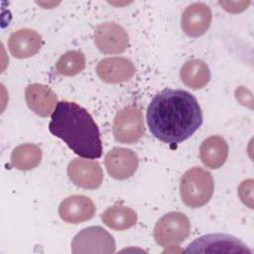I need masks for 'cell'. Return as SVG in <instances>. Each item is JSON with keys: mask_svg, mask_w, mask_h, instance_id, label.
<instances>
[{"mask_svg": "<svg viewBox=\"0 0 254 254\" xmlns=\"http://www.w3.org/2000/svg\"><path fill=\"white\" fill-rule=\"evenodd\" d=\"M202 114L196 98L183 89L165 88L155 95L147 109V124L155 138L179 144L201 125Z\"/></svg>", "mask_w": 254, "mask_h": 254, "instance_id": "cell-1", "label": "cell"}, {"mask_svg": "<svg viewBox=\"0 0 254 254\" xmlns=\"http://www.w3.org/2000/svg\"><path fill=\"white\" fill-rule=\"evenodd\" d=\"M49 130L82 158L96 159L102 155V143L96 123L87 110L75 102H58Z\"/></svg>", "mask_w": 254, "mask_h": 254, "instance_id": "cell-2", "label": "cell"}, {"mask_svg": "<svg viewBox=\"0 0 254 254\" xmlns=\"http://www.w3.org/2000/svg\"><path fill=\"white\" fill-rule=\"evenodd\" d=\"M214 190L212 175L199 167H193L184 173L180 182V194L186 205L191 208L206 204Z\"/></svg>", "mask_w": 254, "mask_h": 254, "instance_id": "cell-3", "label": "cell"}, {"mask_svg": "<svg viewBox=\"0 0 254 254\" xmlns=\"http://www.w3.org/2000/svg\"><path fill=\"white\" fill-rule=\"evenodd\" d=\"M190 233L189 217L180 211H171L163 215L154 228L155 241L163 247L174 246L185 241Z\"/></svg>", "mask_w": 254, "mask_h": 254, "instance_id": "cell-4", "label": "cell"}, {"mask_svg": "<svg viewBox=\"0 0 254 254\" xmlns=\"http://www.w3.org/2000/svg\"><path fill=\"white\" fill-rule=\"evenodd\" d=\"M71 251L74 254H111L115 252V241L112 235L101 226H89L73 237Z\"/></svg>", "mask_w": 254, "mask_h": 254, "instance_id": "cell-5", "label": "cell"}, {"mask_svg": "<svg viewBox=\"0 0 254 254\" xmlns=\"http://www.w3.org/2000/svg\"><path fill=\"white\" fill-rule=\"evenodd\" d=\"M112 131L117 142L136 143L145 133L142 111L135 106H128L119 110L113 119Z\"/></svg>", "mask_w": 254, "mask_h": 254, "instance_id": "cell-6", "label": "cell"}, {"mask_svg": "<svg viewBox=\"0 0 254 254\" xmlns=\"http://www.w3.org/2000/svg\"><path fill=\"white\" fill-rule=\"evenodd\" d=\"M186 252L191 253H251L239 239L221 233L207 234L193 240Z\"/></svg>", "mask_w": 254, "mask_h": 254, "instance_id": "cell-7", "label": "cell"}, {"mask_svg": "<svg viewBox=\"0 0 254 254\" xmlns=\"http://www.w3.org/2000/svg\"><path fill=\"white\" fill-rule=\"evenodd\" d=\"M94 43L97 49L106 55H117L125 52L129 37L125 29L115 22H104L94 30Z\"/></svg>", "mask_w": 254, "mask_h": 254, "instance_id": "cell-8", "label": "cell"}, {"mask_svg": "<svg viewBox=\"0 0 254 254\" xmlns=\"http://www.w3.org/2000/svg\"><path fill=\"white\" fill-rule=\"evenodd\" d=\"M67 176L79 188L95 190L103 181V172L100 164L94 160L73 159L67 166Z\"/></svg>", "mask_w": 254, "mask_h": 254, "instance_id": "cell-9", "label": "cell"}, {"mask_svg": "<svg viewBox=\"0 0 254 254\" xmlns=\"http://www.w3.org/2000/svg\"><path fill=\"white\" fill-rule=\"evenodd\" d=\"M105 167L113 179L126 180L133 176L138 169V157L134 151L127 148L115 147L105 156Z\"/></svg>", "mask_w": 254, "mask_h": 254, "instance_id": "cell-10", "label": "cell"}, {"mask_svg": "<svg viewBox=\"0 0 254 254\" xmlns=\"http://www.w3.org/2000/svg\"><path fill=\"white\" fill-rule=\"evenodd\" d=\"M212 19L210 8L204 3L189 5L181 18V26L186 35L197 38L203 35L210 26Z\"/></svg>", "mask_w": 254, "mask_h": 254, "instance_id": "cell-11", "label": "cell"}, {"mask_svg": "<svg viewBox=\"0 0 254 254\" xmlns=\"http://www.w3.org/2000/svg\"><path fill=\"white\" fill-rule=\"evenodd\" d=\"M59 214L64 221L77 224L93 217L95 214V205L88 196L72 194L61 202Z\"/></svg>", "mask_w": 254, "mask_h": 254, "instance_id": "cell-12", "label": "cell"}, {"mask_svg": "<svg viewBox=\"0 0 254 254\" xmlns=\"http://www.w3.org/2000/svg\"><path fill=\"white\" fill-rule=\"evenodd\" d=\"M97 75L107 83H120L129 80L136 72L133 63L121 57L101 60L96 66Z\"/></svg>", "mask_w": 254, "mask_h": 254, "instance_id": "cell-13", "label": "cell"}, {"mask_svg": "<svg viewBox=\"0 0 254 254\" xmlns=\"http://www.w3.org/2000/svg\"><path fill=\"white\" fill-rule=\"evenodd\" d=\"M41 35L32 29L23 28L13 32L8 40V48L16 59H28L35 56L42 48Z\"/></svg>", "mask_w": 254, "mask_h": 254, "instance_id": "cell-14", "label": "cell"}, {"mask_svg": "<svg viewBox=\"0 0 254 254\" xmlns=\"http://www.w3.org/2000/svg\"><path fill=\"white\" fill-rule=\"evenodd\" d=\"M25 99L29 108L42 117L53 114L58 104L57 94L49 86L40 83H32L26 87Z\"/></svg>", "mask_w": 254, "mask_h": 254, "instance_id": "cell-15", "label": "cell"}, {"mask_svg": "<svg viewBox=\"0 0 254 254\" xmlns=\"http://www.w3.org/2000/svg\"><path fill=\"white\" fill-rule=\"evenodd\" d=\"M199 157L204 166L209 169H218L228 157V145L226 141L217 135L203 140L199 147Z\"/></svg>", "mask_w": 254, "mask_h": 254, "instance_id": "cell-16", "label": "cell"}, {"mask_svg": "<svg viewBox=\"0 0 254 254\" xmlns=\"http://www.w3.org/2000/svg\"><path fill=\"white\" fill-rule=\"evenodd\" d=\"M182 81L191 89L204 87L210 79V70L207 64L198 59L186 62L181 68Z\"/></svg>", "mask_w": 254, "mask_h": 254, "instance_id": "cell-17", "label": "cell"}, {"mask_svg": "<svg viewBox=\"0 0 254 254\" xmlns=\"http://www.w3.org/2000/svg\"><path fill=\"white\" fill-rule=\"evenodd\" d=\"M102 222L109 228L122 231L133 227L137 222L136 212L126 206L121 204H116L108 207L101 215Z\"/></svg>", "mask_w": 254, "mask_h": 254, "instance_id": "cell-18", "label": "cell"}, {"mask_svg": "<svg viewBox=\"0 0 254 254\" xmlns=\"http://www.w3.org/2000/svg\"><path fill=\"white\" fill-rule=\"evenodd\" d=\"M42 161V150L35 144L27 143L17 146L11 154L12 165L21 171H29L39 166Z\"/></svg>", "mask_w": 254, "mask_h": 254, "instance_id": "cell-19", "label": "cell"}, {"mask_svg": "<svg viewBox=\"0 0 254 254\" xmlns=\"http://www.w3.org/2000/svg\"><path fill=\"white\" fill-rule=\"evenodd\" d=\"M85 67V57L79 51H68L62 55L56 64L57 71L64 76L78 74Z\"/></svg>", "mask_w": 254, "mask_h": 254, "instance_id": "cell-20", "label": "cell"}, {"mask_svg": "<svg viewBox=\"0 0 254 254\" xmlns=\"http://www.w3.org/2000/svg\"><path fill=\"white\" fill-rule=\"evenodd\" d=\"M252 183L253 181L247 180L242 182L238 189V194L240 199L244 204H247L249 207H252Z\"/></svg>", "mask_w": 254, "mask_h": 254, "instance_id": "cell-21", "label": "cell"}]
</instances>
